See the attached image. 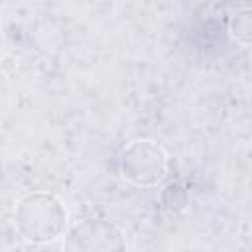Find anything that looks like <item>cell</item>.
Listing matches in <instances>:
<instances>
[{
    "label": "cell",
    "mask_w": 252,
    "mask_h": 252,
    "mask_svg": "<svg viewBox=\"0 0 252 252\" xmlns=\"http://www.w3.org/2000/svg\"><path fill=\"white\" fill-rule=\"evenodd\" d=\"M14 219L16 228L24 238L41 244L55 240L63 232L67 211L55 195L37 191L20 199Z\"/></svg>",
    "instance_id": "1"
},
{
    "label": "cell",
    "mask_w": 252,
    "mask_h": 252,
    "mask_svg": "<svg viewBox=\"0 0 252 252\" xmlns=\"http://www.w3.org/2000/svg\"><path fill=\"white\" fill-rule=\"evenodd\" d=\"M65 252H128L122 230L104 219H85L65 236Z\"/></svg>",
    "instance_id": "2"
},
{
    "label": "cell",
    "mask_w": 252,
    "mask_h": 252,
    "mask_svg": "<svg viewBox=\"0 0 252 252\" xmlns=\"http://www.w3.org/2000/svg\"><path fill=\"white\" fill-rule=\"evenodd\" d=\"M122 173L136 185H156L165 177L167 158L159 144L152 140L132 142L120 159Z\"/></svg>",
    "instance_id": "3"
},
{
    "label": "cell",
    "mask_w": 252,
    "mask_h": 252,
    "mask_svg": "<svg viewBox=\"0 0 252 252\" xmlns=\"http://www.w3.org/2000/svg\"><path fill=\"white\" fill-rule=\"evenodd\" d=\"M230 32H232V35L238 41H242V43H248L250 41L252 16H250V8L248 6H242V10L232 16V20H230Z\"/></svg>",
    "instance_id": "4"
}]
</instances>
